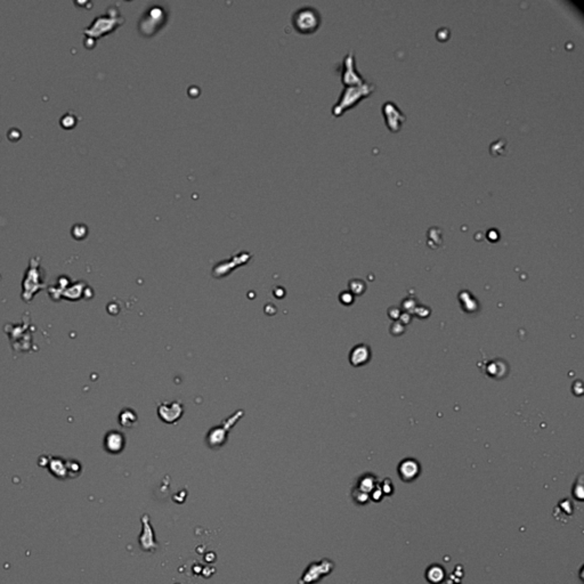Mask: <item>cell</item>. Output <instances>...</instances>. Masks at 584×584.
Instances as JSON below:
<instances>
[{
    "mask_svg": "<svg viewBox=\"0 0 584 584\" xmlns=\"http://www.w3.org/2000/svg\"><path fill=\"white\" fill-rule=\"evenodd\" d=\"M374 89L375 86L373 83L366 81L362 83V85L345 87L344 92L341 93L339 101L337 102V104L335 106H333L332 113L336 117L341 116L346 110L354 106L356 103H358L362 98L369 96Z\"/></svg>",
    "mask_w": 584,
    "mask_h": 584,
    "instance_id": "6da1fadb",
    "label": "cell"
},
{
    "mask_svg": "<svg viewBox=\"0 0 584 584\" xmlns=\"http://www.w3.org/2000/svg\"><path fill=\"white\" fill-rule=\"evenodd\" d=\"M294 29L302 35L315 32L321 25V15L313 7H302L292 16Z\"/></svg>",
    "mask_w": 584,
    "mask_h": 584,
    "instance_id": "7a4b0ae2",
    "label": "cell"
},
{
    "mask_svg": "<svg viewBox=\"0 0 584 584\" xmlns=\"http://www.w3.org/2000/svg\"><path fill=\"white\" fill-rule=\"evenodd\" d=\"M343 82L346 87L362 85V83L365 82L362 75L358 73L357 70H356L355 56L352 55L351 52L344 59Z\"/></svg>",
    "mask_w": 584,
    "mask_h": 584,
    "instance_id": "3957f363",
    "label": "cell"
},
{
    "mask_svg": "<svg viewBox=\"0 0 584 584\" xmlns=\"http://www.w3.org/2000/svg\"><path fill=\"white\" fill-rule=\"evenodd\" d=\"M382 113H384V116L386 117V123L387 126L389 127L390 130L394 132L400 130L402 124H403L405 121V116L404 113L397 108L396 104L393 103V102H386V103L382 105Z\"/></svg>",
    "mask_w": 584,
    "mask_h": 584,
    "instance_id": "277c9868",
    "label": "cell"
},
{
    "mask_svg": "<svg viewBox=\"0 0 584 584\" xmlns=\"http://www.w3.org/2000/svg\"><path fill=\"white\" fill-rule=\"evenodd\" d=\"M117 25V18L101 16V17H96V20L94 21V23L90 25L88 29H86L83 32H85L86 35H88L90 38H95V36H103L104 33L111 31V30H113V29H116Z\"/></svg>",
    "mask_w": 584,
    "mask_h": 584,
    "instance_id": "5b68a950",
    "label": "cell"
},
{
    "mask_svg": "<svg viewBox=\"0 0 584 584\" xmlns=\"http://www.w3.org/2000/svg\"><path fill=\"white\" fill-rule=\"evenodd\" d=\"M183 414V405L178 402L164 403L159 408V416L167 423H174Z\"/></svg>",
    "mask_w": 584,
    "mask_h": 584,
    "instance_id": "8992f818",
    "label": "cell"
},
{
    "mask_svg": "<svg viewBox=\"0 0 584 584\" xmlns=\"http://www.w3.org/2000/svg\"><path fill=\"white\" fill-rule=\"evenodd\" d=\"M419 472L420 466L418 462L415 460H412V459L404 460L400 465V467H398V473H400V477L404 481H411L413 479H415L416 477L419 476Z\"/></svg>",
    "mask_w": 584,
    "mask_h": 584,
    "instance_id": "52a82bcc",
    "label": "cell"
},
{
    "mask_svg": "<svg viewBox=\"0 0 584 584\" xmlns=\"http://www.w3.org/2000/svg\"><path fill=\"white\" fill-rule=\"evenodd\" d=\"M104 445L110 453H120L124 447V437L119 431H111L106 435Z\"/></svg>",
    "mask_w": 584,
    "mask_h": 584,
    "instance_id": "ba28073f",
    "label": "cell"
},
{
    "mask_svg": "<svg viewBox=\"0 0 584 584\" xmlns=\"http://www.w3.org/2000/svg\"><path fill=\"white\" fill-rule=\"evenodd\" d=\"M369 357H370L369 348H367L366 346H364V345H359V346L355 347L351 351L350 363L355 366H359V365H362V364L366 363Z\"/></svg>",
    "mask_w": 584,
    "mask_h": 584,
    "instance_id": "9c48e42d",
    "label": "cell"
},
{
    "mask_svg": "<svg viewBox=\"0 0 584 584\" xmlns=\"http://www.w3.org/2000/svg\"><path fill=\"white\" fill-rule=\"evenodd\" d=\"M426 576L428 582L431 584H441L445 579V572L441 567V565H432L427 570Z\"/></svg>",
    "mask_w": 584,
    "mask_h": 584,
    "instance_id": "30bf717a",
    "label": "cell"
},
{
    "mask_svg": "<svg viewBox=\"0 0 584 584\" xmlns=\"http://www.w3.org/2000/svg\"><path fill=\"white\" fill-rule=\"evenodd\" d=\"M49 469H51V471L54 473V476L56 477H65L67 472V468L64 466L62 461L58 460V459L51 462V467H49Z\"/></svg>",
    "mask_w": 584,
    "mask_h": 584,
    "instance_id": "8fae6325",
    "label": "cell"
},
{
    "mask_svg": "<svg viewBox=\"0 0 584 584\" xmlns=\"http://www.w3.org/2000/svg\"><path fill=\"white\" fill-rule=\"evenodd\" d=\"M120 423L123 427H131L136 421V414L130 409H126L120 414Z\"/></svg>",
    "mask_w": 584,
    "mask_h": 584,
    "instance_id": "7c38bea8",
    "label": "cell"
}]
</instances>
